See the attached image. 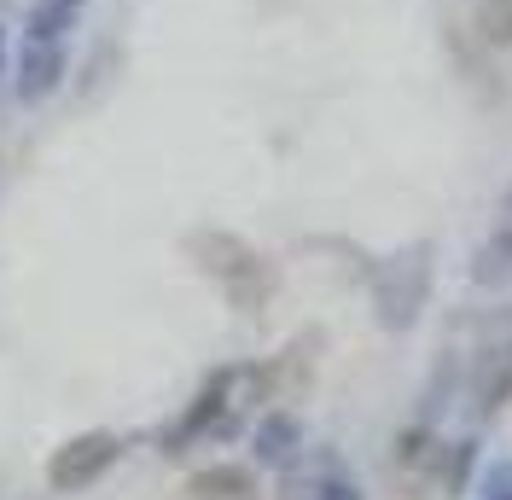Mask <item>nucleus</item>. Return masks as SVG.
<instances>
[{
  "instance_id": "1",
  "label": "nucleus",
  "mask_w": 512,
  "mask_h": 500,
  "mask_svg": "<svg viewBox=\"0 0 512 500\" xmlns=\"http://www.w3.org/2000/svg\"><path fill=\"white\" fill-rule=\"evenodd\" d=\"M187 250H192V262L227 291L233 309H245V314L262 309V297H268V285L274 280H268V262H262L239 233H216V227H204V233H192L187 239Z\"/></svg>"
},
{
  "instance_id": "2",
  "label": "nucleus",
  "mask_w": 512,
  "mask_h": 500,
  "mask_svg": "<svg viewBox=\"0 0 512 500\" xmlns=\"http://www.w3.org/2000/svg\"><path fill=\"white\" fill-rule=\"evenodd\" d=\"M425 291H431V250L414 245V250H402V256H390V262L379 268V280H373L379 320L390 326V332H408L419 303H425Z\"/></svg>"
},
{
  "instance_id": "3",
  "label": "nucleus",
  "mask_w": 512,
  "mask_h": 500,
  "mask_svg": "<svg viewBox=\"0 0 512 500\" xmlns=\"http://www.w3.org/2000/svg\"><path fill=\"white\" fill-rule=\"evenodd\" d=\"M117 460H123V437H117V431H82V437H70L64 448H53L47 483H53L59 495H82V489H94Z\"/></svg>"
},
{
  "instance_id": "4",
  "label": "nucleus",
  "mask_w": 512,
  "mask_h": 500,
  "mask_svg": "<svg viewBox=\"0 0 512 500\" xmlns=\"http://www.w3.org/2000/svg\"><path fill=\"white\" fill-rule=\"evenodd\" d=\"M239 378H245L239 367H222V373L204 378V390H198V396L187 402V413H181V419L163 431V454H187L198 437H210V431L222 425V413L233 407V390H239Z\"/></svg>"
},
{
  "instance_id": "5",
  "label": "nucleus",
  "mask_w": 512,
  "mask_h": 500,
  "mask_svg": "<svg viewBox=\"0 0 512 500\" xmlns=\"http://www.w3.org/2000/svg\"><path fill=\"white\" fill-rule=\"evenodd\" d=\"M70 76V47L64 41H24L18 59V105H47Z\"/></svg>"
},
{
  "instance_id": "6",
  "label": "nucleus",
  "mask_w": 512,
  "mask_h": 500,
  "mask_svg": "<svg viewBox=\"0 0 512 500\" xmlns=\"http://www.w3.org/2000/svg\"><path fill=\"white\" fill-rule=\"evenodd\" d=\"M472 396H478L483 413H501V407L512 402V338L478 355V367H472Z\"/></svg>"
},
{
  "instance_id": "7",
  "label": "nucleus",
  "mask_w": 512,
  "mask_h": 500,
  "mask_svg": "<svg viewBox=\"0 0 512 500\" xmlns=\"http://www.w3.org/2000/svg\"><path fill=\"white\" fill-rule=\"evenodd\" d=\"M291 500H361V483H355L338 454H320L315 466L297 471V495Z\"/></svg>"
},
{
  "instance_id": "8",
  "label": "nucleus",
  "mask_w": 512,
  "mask_h": 500,
  "mask_svg": "<svg viewBox=\"0 0 512 500\" xmlns=\"http://www.w3.org/2000/svg\"><path fill=\"white\" fill-rule=\"evenodd\" d=\"M297 448H303V425H297L291 413H268V419L256 425V460H262V466H291Z\"/></svg>"
},
{
  "instance_id": "9",
  "label": "nucleus",
  "mask_w": 512,
  "mask_h": 500,
  "mask_svg": "<svg viewBox=\"0 0 512 500\" xmlns=\"http://www.w3.org/2000/svg\"><path fill=\"white\" fill-rule=\"evenodd\" d=\"M82 6L88 0H35L30 18H24V41H64V35L76 30Z\"/></svg>"
},
{
  "instance_id": "10",
  "label": "nucleus",
  "mask_w": 512,
  "mask_h": 500,
  "mask_svg": "<svg viewBox=\"0 0 512 500\" xmlns=\"http://www.w3.org/2000/svg\"><path fill=\"white\" fill-rule=\"evenodd\" d=\"M187 495L192 500H251L256 483H251L245 466H210V471H198V477L187 483Z\"/></svg>"
},
{
  "instance_id": "11",
  "label": "nucleus",
  "mask_w": 512,
  "mask_h": 500,
  "mask_svg": "<svg viewBox=\"0 0 512 500\" xmlns=\"http://www.w3.org/2000/svg\"><path fill=\"white\" fill-rule=\"evenodd\" d=\"M512 274V221H501V233L478 250V262H472V280L478 285H501Z\"/></svg>"
},
{
  "instance_id": "12",
  "label": "nucleus",
  "mask_w": 512,
  "mask_h": 500,
  "mask_svg": "<svg viewBox=\"0 0 512 500\" xmlns=\"http://www.w3.org/2000/svg\"><path fill=\"white\" fill-rule=\"evenodd\" d=\"M478 35L489 47H512V0H478Z\"/></svg>"
},
{
  "instance_id": "13",
  "label": "nucleus",
  "mask_w": 512,
  "mask_h": 500,
  "mask_svg": "<svg viewBox=\"0 0 512 500\" xmlns=\"http://www.w3.org/2000/svg\"><path fill=\"white\" fill-rule=\"evenodd\" d=\"M12 70V35H6V24H0V76Z\"/></svg>"
},
{
  "instance_id": "14",
  "label": "nucleus",
  "mask_w": 512,
  "mask_h": 500,
  "mask_svg": "<svg viewBox=\"0 0 512 500\" xmlns=\"http://www.w3.org/2000/svg\"><path fill=\"white\" fill-rule=\"evenodd\" d=\"M489 500H512V495H489Z\"/></svg>"
}]
</instances>
